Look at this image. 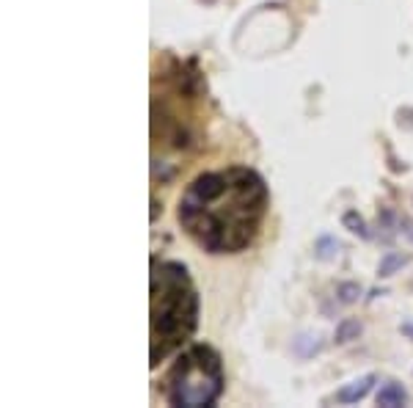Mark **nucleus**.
I'll return each mask as SVG.
<instances>
[{
    "label": "nucleus",
    "mask_w": 413,
    "mask_h": 408,
    "mask_svg": "<svg viewBox=\"0 0 413 408\" xmlns=\"http://www.w3.org/2000/svg\"><path fill=\"white\" fill-rule=\"evenodd\" d=\"M320 350V334H303L295 339V353L298 356H311Z\"/></svg>",
    "instance_id": "10"
},
{
    "label": "nucleus",
    "mask_w": 413,
    "mask_h": 408,
    "mask_svg": "<svg viewBox=\"0 0 413 408\" xmlns=\"http://www.w3.org/2000/svg\"><path fill=\"white\" fill-rule=\"evenodd\" d=\"M358 295H361V287H358L355 281H342V284L337 287V301H339V304H355Z\"/></svg>",
    "instance_id": "11"
},
{
    "label": "nucleus",
    "mask_w": 413,
    "mask_h": 408,
    "mask_svg": "<svg viewBox=\"0 0 413 408\" xmlns=\"http://www.w3.org/2000/svg\"><path fill=\"white\" fill-rule=\"evenodd\" d=\"M337 254H339V240H337V238H331V235L317 238V243H314V256H317V259L328 262V259H334Z\"/></svg>",
    "instance_id": "9"
},
{
    "label": "nucleus",
    "mask_w": 413,
    "mask_h": 408,
    "mask_svg": "<svg viewBox=\"0 0 413 408\" xmlns=\"http://www.w3.org/2000/svg\"><path fill=\"white\" fill-rule=\"evenodd\" d=\"M149 318V364L157 367L199 326V293L182 262L152 259Z\"/></svg>",
    "instance_id": "2"
},
{
    "label": "nucleus",
    "mask_w": 413,
    "mask_h": 408,
    "mask_svg": "<svg viewBox=\"0 0 413 408\" xmlns=\"http://www.w3.org/2000/svg\"><path fill=\"white\" fill-rule=\"evenodd\" d=\"M342 227L347 229V232H353V235H358V238H369L372 232H369V227H366V221L358 215V210H347L342 215Z\"/></svg>",
    "instance_id": "8"
},
{
    "label": "nucleus",
    "mask_w": 413,
    "mask_h": 408,
    "mask_svg": "<svg viewBox=\"0 0 413 408\" xmlns=\"http://www.w3.org/2000/svg\"><path fill=\"white\" fill-rule=\"evenodd\" d=\"M400 232H403L405 238H411L413 240V224L408 221V218H400Z\"/></svg>",
    "instance_id": "12"
},
{
    "label": "nucleus",
    "mask_w": 413,
    "mask_h": 408,
    "mask_svg": "<svg viewBox=\"0 0 413 408\" xmlns=\"http://www.w3.org/2000/svg\"><path fill=\"white\" fill-rule=\"evenodd\" d=\"M361 320H355V318H344L342 323L337 326V334H334V342L337 345H347V342H353V339H358L361 336Z\"/></svg>",
    "instance_id": "7"
},
{
    "label": "nucleus",
    "mask_w": 413,
    "mask_h": 408,
    "mask_svg": "<svg viewBox=\"0 0 413 408\" xmlns=\"http://www.w3.org/2000/svg\"><path fill=\"white\" fill-rule=\"evenodd\" d=\"M160 210H163V207H160V202H157V199L152 196V215H149V218H152V224L157 221V215H160Z\"/></svg>",
    "instance_id": "13"
},
{
    "label": "nucleus",
    "mask_w": 413,
    "mask_h": 408,
    "mask_svg": "<svg viewBox=\"0 0 413 408\" xmlns=\"http://www.w3.org/2000/svg\"><path fill=\"white\" fill-rule=\"evenodd\" d=\"M378 406L380 408H403L408 406V392H405V386L403 384H397V381H386L383 386H380V392H378Z\"/></svg>",
    "instance_id": "5"
},
{
    "label": "nucleus",
    "mask_w": 413,
    "mask_h": 408,
    "mask_svg": "<svg viewBox=\"0 0 413 408\" xmlns=\"http://www.w3.org/2000/svg\"><path fill=\"white\" fill-rule=\"evenodd\" d=\"M403 331H405V334H408V336L413 339V326H411V323H403Z\"/></svg>",
    "instance_id": "14"
},
{
    "label": "nucleus",
    "mask_w": 413,
    "mask_h": 408,
    "mask_svg": "<svg viewBox=\"0 0 413 408\" xmlns=\"http://www.w3.org/2000/svg\"><path fill=\"white\" fill-rule=\"evenodd\" d=\"M265 179L245 165L199 174L182 193L177 218L209 254H237L257 240L268 215Z\"/></svg>",
    "instance_id": "1"
},
{
    "label": "nucleus",
    "mask_w": 413,
    "mask_h": 408,
    "mask_svg": "<svg viewBox=\"0 0 413 408\" xmlns=\"http://www.w3.org/2000/svg\"><path fill=\"white\" fill-rule=\"evenodd\" d=\"M204 3H212V0H204Z\"/></svg>",
    "instance_id": "15"
},
{
    "label": "nucleus",
    "mask_w": 413,
    "mask_h": 408,
    "mask_svg": "<svg viewBox=\"0 0 413 408\" xmlns=\"http://www.w3.org/2000/svg\"><path fill=\"white\" fill-rule=\"evenodd\" d=\"M375 381H378V375H375V373H366V375H361V378H355V381L344 384L342 389L337 392V403H342V406H353V403L364 400V398L372 392Z\"/></svg>",
    "instance_id": "4"
},
{
    "label": "nucleus",
    "mask_w": 413,
    "mask_h": 408,
    "mask_svg": "<svg viewBox=\"0 0 413 408\" xmlns=\"http://www.w3.org/2000/svg\"><path fill=\"white\" fill-rule=\"evenodd\" d=\"M226 389L220 356L209 345H191L165 375V400L174 408H212Z\"/></svg>",
    "instance_id": "3"
},
{
    "label": "nucleus",
    "mask_w": 413,
    "mask_h": 408,
    "mask_svg": "<svg viewBox=\"0 0 413 408\" xmlns=\"http://www.w3.org/2000/svg\"><path fill=\"white\" fill-rule=\"evenodd\" d=\"M408 265V254H400V251H386L383 254V259H380V265H378V276L380 279H389V276H394L400 268H405Z\"/></svg>",
    "instance_id": "6"
}]
</instances>
